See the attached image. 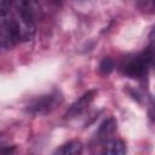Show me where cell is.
Here are the masks:
<instances>
[{
    "mask_svg": "<svg viewBox=\"0 0 155 155\" xmlns=\"http://www.w3.org/2000/svg\"><path fill=\"white\" fill-rule=\"evenodd\" d=\"M153 64V56L150 47L133 56H128L121 63V71L125 76L131 79H143L147 76L150 65Z\"/></svg>",
    "mask_w": 155,
    "mask_h": 155,
    "instance_id": "6da1fadb",
    "label": "cell"
},
{
    "mask_svg": "<svg viewBox=\"0 0 155 155\" xmlns=\"http://www.w3.org/2000/svg\"><path fill=\"white\" fill-rule=\"evenodd\" d=\"M62 102L63 97L58 92H52L33 99L27 105V111L33 115H46L61 105Z\"/></svg>",
    "mask_w": 155,
    "mask_h": 155,
    "instance_id": "7a4b0ae2",
    "label": "cell"
},
{
    "mask_svg": "<svg viewBox=\"0 0 155 155\" xmlns=\"http://www.w3.org/2000/svg\"><path fill=\"white\" fill-rule=\"evenodd\" d=\"M96 91L92 90V91H88L86 93H84L75 103H73L70 105V108L65 111V117H75V116H79L81 113H84L87 107L91 104V102L93 101L94 96H96Z\"/></svg>",
    "mask_w": 155,
    "mask_h": 155,
    "instance_id": "3957f363",
    "label": "cell"
},
{
    "mask_svg": "<svg viewBox=\"0 0 155 155\" xmlns=\"http://www.w3.org/2000/svg\"><path fill=\"white\" fill-rule=\"evenodd\" d=\"M115 130H116V121L113 117H109L101 124L97 131V138L99 140H107L115 132Z\"/></svg>",
    "mask_w": 155,
    "mask_h": 155,
    "instance_id": "277c9868",
    "label": "cell"
},
{
    "mask_svg": "<svg viewBox=\"0 0 155 155\" xmlns=\"http://www.w3.org/2000/svg\"><path fill=\"white\" fill-rule=\"evenodd\" d=\"M82 144L79 140H70L58 148L52 155H81Z\"/></svg>",
    "mask_w": 155,
    "mask_h": 155,
    "instance_id": "5b68a950",
    "label": "cell"
},
{
    "mask_svg": "<svg viewBox=\"0 0 155 155\" xmlns=\"http://www.w3.org/2000/svg\"><path fill=\"white\" fill-rule=\"evenodd\" d=\"M103 155H126V145L120 139H111L107 143Z\"/></svg>",
    "mask_w": 155,
    "mask_h": 155,
    "instance_id": "8992f818",
    "label": "cell"
},
{
    "mask_svg": "<svg viewBox=\"0 0 155 155\" xmlns=\"http://www.w3.org/2000/svg\"><path fill=\"white\" fill-rule=\"evenodd\" d=\"M114 68V62L110 57H105L102 59L101 64H99V70L103 73V74H109Z\"/></svg>",
    "mask_w": 155,
    "mask_h": 155,
    "instance_id": "52a82bcc",
    "label": "cell"
},
{
    "mask_svg": "<svg viewBox=\"0 0 155 155\" xmlns=\"http://www.w3.org/2000/svg\"><path fill=\"white\" fill-rule=\"evenodd\" d=\"M149 116H150V119L153 120V121H155V97L151 99V102H150V105H149Z\"/></svg>",
    "mask_w": 155,
    "mask_h": 155,
    "instance_id": "ba28073f",
    "label": "cell"
},
{
    "mask_svg": "<svg viewBox=\"0 0 155 155\" xmlns=\"http://www.w3.org/2000/svg\"><path fill=\"white\" fill-rule=\"evenodd\" d=\"M150 50H151V56H153V64L151 65H154V68H155V48L150 47Z\"/></svg>",
    "mask_w": 155,
    "mask_h": 155,
    "instance_id": "9c48e42d",
    "label": "cell"
}]
</instances>
